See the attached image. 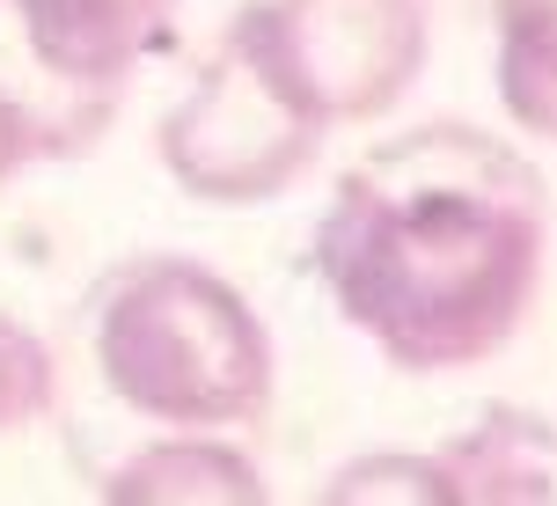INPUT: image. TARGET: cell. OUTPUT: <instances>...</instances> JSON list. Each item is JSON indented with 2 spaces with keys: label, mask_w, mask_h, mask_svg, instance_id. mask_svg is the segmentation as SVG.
Segmentation results:
<instances>
[{
  "label": "cell",
  "mask_w": 557,
  "mask_h": 506,
  "mask_svg": "<svg viewBox=\"0 0 557 506\" xmlns=\"http://www.w3.org/2000/svg\"><path fill=\"white\" fill-rule=\"evenodd\" d=\"M331 506H367V499H433L447 506L441 492V462L433 455H367V462H345L331 484H323Z\"/></svg>",
  "instance_id": "cell-10"
},
{
  "label": "cell",
  "mask_w": 557,
  "mask_h": 506,
  "mask_svg": "<svg viewBox=\"0 0 557 506\" xmlns=\"http://www.w3.org/2000/svg\"><path fill=\"white\" fill-rule=\"evenodd\" d=\"M243 23L323 133L389 118L425 66V0H250Z\"/></svg>",
  "instance_id": "cell-4"
},
{
  "label": "cell",
  "mask_w": 557,
  "mask_h": 506,
  "mask_svg": "<svg viewBox=\"0 0 557 506\" xmlns=\"http://www.w3.org/2000/svg\"><path fill=\"white\" fill-rule=\"evenodd\" d=\"M111 506H257L264 478L243 448H227L221 433H169L125 455L103 478Z\"/></svg>",
  "instance_id": "cell-7"
},
{
  "label": "cell",
  "mask_w": 557,
  "mask_h": 506,
  "mask_svg": "<svg viewBox=\"0 0 557 506\" xmlns=\"http://www.w3.org/2000/svg\"><path fill=\"white\" fill-rule=\"evenodd\" d=\"M441 492L447 506H506V499H557V433L535 411L492 404L484 419L447 441L441 455Z\"/></svg>",
  "instance_id": "cell-6"
},
{
  "label": "cell",
  "mask_w": 557,
  "mask_h": 506,
  "mask_svg": "<svg viewBox=\"0 0 557 506\" xmlns=\"http://www.w3.org/2000/svg\"><path fill=\"white\" fill-rule=\"evenodd\" d=\"M492 74L506 118L557 140V0H492Z\"/></svg>",
  "instance_id": "cell-8"
},
{
  "label": "cell",
  "mask_w": 557,
  "mask_h": 506,
  "mask_svg": "<svg viewBox=\"0 0 557 506\" xmlns=\"http://www.w3.org/2000/svg\"><path fill=\"white\" fill-rule=\"evenodd\" d=\"M52 404H59L52 345L29 331V323H15V316L0 309V441L23 433V425H37Z\"/></svg>",
  "instance_id": "cell-9"
},
{
  "label": "cell",
  "mask_w": 557,
  "mask_h": 506,
  "mask_svg": "<svg viewBox=\"0 0 557 506\" xmlns=\"http://www.w3.org/2000/svg\"><path fill=\"white\" fill-rule=\"evenodd\" d=\"M543 250V169L462 118L367 147L315 221V280L331 309L396 374L499 360L535 309Z\"/></svg>",
  "instance_id": "cell-1"
},
{
  "label": "cell",
  "mask_w": 557,
  "mask_h": 506,
  "mask_svg": "<svg viewBox=\"0 0 557 506\" xmlns=\"http://www.w3.org/2000/svg\"><path fill=\"white\" fill-rule=\"evenodd\" d=\"M154 147H162L176 192L198 206H264L308 176L323 125L286 96L272 59L257 52L250 23L235 15L213 59L198 66V82L169 103Z\"/></svg>",
  "instance_id": "cell-3"
},
{
  "label": "cell",
  "mask_w": 557,
  "mask_h": 506,
  "mask_svg": "<svg viewBox=\"0 0 557 506\" xmlns=\"http://www.w3.org/2000/svg\"><path fill=\"white\" fill-rule=\"evenodd\" d=\"M8 184H15V169H8V162H0V192H8Z\"/></svg>",
  "instance_id": "cell-11"
},
{
  "label": "cell",
  "mask_w": 557,
  "mask_h": 506,
  "mask_svg": "<svg viewBox=\"0 0 557 506\" xmlns=\"http://www.w3.org/2000/svg\"><path fill=\"white\" fill-rule=\"evenodd\" d=\"M88 353L103 390L169 433H235L272 411L278 353L243 286L198 257H125L88 294Z\"/></svg>",
  "instance_id": "cell-2"
},
{
  "label": "cell",
  "mask_w": 557,
  "mask_h": 506,
  "mask_svg": "<svg viewBox=\"0 0 557 506\" xmlns=\"http://www.w3.org/2000/svg\"><path fill=\"white\" fill-rule=\"evenodd\" d=\"M0 8L74 96L117 111L133 74L169 45L184 0H0Z\"/></svg>",
  "instance_id": "cell-5"
}]
</instances>
